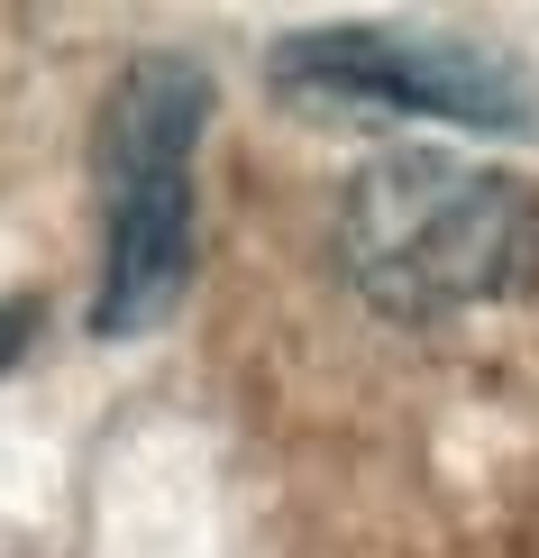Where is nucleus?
Masks as SVG:
<instances>
[{"label":"nucleus","mask_w":539,"mask_h":558,"mask_svg":"<svg viewBox=\"0 0 539 558\" xmlns=\"http://www.w3.org/2000/svg\"><path fill=\"white\" fill-rule=\"evenodd\" d=\"M339 275L384 320H457L539 275V193L449 147H384L339 183Z\"/></svg>","instance_id":"obj_1"},{"label":"nucleus","mask_w":539,"mask_h":558,"mask_svg":"<svg viewBox=\"0 0 539 558\" xmlns=\"http://www.w3.org/2000/svg\"><path fill=\"white\" fill-rule=\"evenodd\" d=\"M210 129V74L174 46L120 64L91 129V183H101V284L91 330L147 339L193 284V166Z\"/></svg>","instance_id":"obj_2"},{"label":"nucleus","mask_w":539,"mask_h":558,"mask_svg":"<svg viewBox=\"0 0 539 558\" xmlns=\"http://www.w3.org/2000/svg\"><path fill=\"white\" fill-rule=\"evenodd\" d=\"M266 83L302 110H366V120H449V129H503L522 137L539 120L530 74L485 37L457 28H293L274 37Z\"/></svg>","instance_id":"obj_3"},{"label":"nucleus","mask_w":539,"mask_h":558,"mask_svg":"<svg viewBox=\"0 0 539 558\" xmlns=\"http://www.w3.org/2000/svg\"><path fill=\"white\" fill-rule=\"evenodd\" d=\"M28 330H37V302L0 293V376H10V366H19V348H28Z\"/></svg>","instance_id":"obj_4"}]
</instances>
